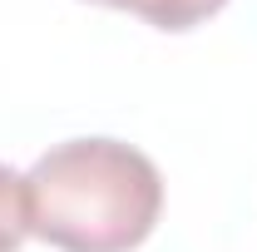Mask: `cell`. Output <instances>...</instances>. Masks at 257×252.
Instances as JSON below:
<instances>
[{"mask_svg":"<svg viewBox=\"0 0 257 252\" xmlns=\"http://www.w3.org/2000/svg\"><path fill=\"white\" fill-rule=\"evenodd\" d=\"M30 232L60 252H134L163 213L154 158L119 139H69L25 173Z\"/></svg>","mask_w":257,"mask_h":252,"instance_id":"obj_1","label":"cell"},{"mask_svg":"<svg viewBox=\"0 0 257 252\" xmlns=\"http://www.w3.org/2000/svg\"><path fill=\"white\" fill-rule=\"evenodd\" d=\"M94 5H109V10H128L139 20H149L154 30H193L203 25L208 15H218L227 0H94Z\"/></svg>","mask_w":257,"mask_h":252,"instance_id":"obj_2","label":"cell"},{"mask_svg":"<svg viewBox=\"0 0 257 252\" xmlns=\"http://www.w3.org/2000/svg\"><path fill=\"white\" fill-rule=\"evenodd\" d=\"M30 237V193L25 173L0 163V252H20Z\"/></svg>","mask_w":257,"mask_h":252,"instance_id":"obj_3","label":"cell"}]
</instances>
